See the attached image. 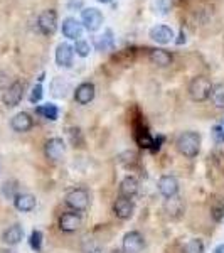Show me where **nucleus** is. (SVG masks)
Masks as SVG:
<instances>
[{"label":"nucleus","instance_id":"1","mask_svg":"<svg viewBox=\"0 0 224 253\" xmlns=\"http://www.w3.org/2000/svg\"><path fill=\"white\" fill-rule=\"evenodd\" d=\"M177 150L187 159H194L201 150V135L197 132H184L177 138Z\"/></svg>","mask_w":224,"mask_h":253},{"label":"nucleus","instance_id":"2","mask_svg":"<svg viewBox=\"0 0 224 253\" xmlns=\"http://www.w3.org/2000/svg\"><path fill=\"white\" fill-rule=\"evenodd\" d=\"M213 86L209 78L206 76H195V78L190 80L189 83V96L192 101H206L211 98V93H213Z\"/></svg>","mask_w":224,"mask_h":253},{"label":"nucleus","instance_id":"3","mask_svg":"<svg viewBox=\"0 0 224 253\" xmlns=\"http://www.w3.org/2000/svg\"><path fill=\"white\" fill-rule=\"evenodd\" d=\"M66 205L71 208L73 211L79 213V211H86L89 206V193L83 187L78 189H73L71 193H68L66 196Z\"/></svg>","mask_w":224,"mask_h":253},{"label":"nucleus","instance_id":"4","mask_svg":"<svg viewBox=\"0 0 224 253\" xmlns=\"http://www.w3.org/2000/svg\"><path fill=\"white\" fill-rule=\"evenodd\" d=\"M24 89H26V84L22 81H14L7 89H3L2 95V101L5 107L14 108L20 103V100L24 98Z\"/></svg>","mask_w":224,"mask_h":253},{"label":"nucleus","instance_id":"5","mask_svg":"<svg viewBox=\"0 0 224 253\" xmlns=\"http://www.w3.org/2000/svg\"><path fill=\"white\" fill-rule=\"evenodd\" d=\"M37 27L44 36H52L58 29V14L56 10L47 9L44 12H40L37 17Z\"/></svg>","mask_w":224,"mask_h":253},{"label":"nucleus","instance_id":"6","mask_svg":"<svg viewBox=\"0 0 224 253\" xmlns=\"http://www.w3.org/2000/svg\"><path fill=\"white\" fill-rule=\"evenodd\" d=\"M81 20H83L84 29L89 32H96L103 26V14L95 7H88V9H83V12H81Z\"/></svg>","mask_w":224,"mask_h":253},{"label":"nucleus","instance_id":"7","mask_svg":"<svg viewBox=\"0 0 224 253\" xmlns=\"http://www.w3.org/2000/svg\"><path fill=\"white\" fill-rule=\"evenodd\" d=\"M64 150H66V144H64V140L59 137L49 138L46 142V145H44V154H46V157L49 161H54V162L59 161V159L64 156Z\"/></svg>","mask_w":224,"mask_h":253},{"label":"nucleus","instance_id":"8","mask_svg":"<svg viewBox=\"0 0 224 253\" xmlns=\"http://www.w3.org/2000/svg\"><path fill=\"white\" fill-rule=\"evenodd\" d=\"M145 247V238L140 231H130L123 238V252L125 253H140Z\"/></svg>","mask_w":224,"mask_h":253},{"label":"nucleus","instance_id":"9","mask_svg":"<svg viewBox=\"0 0 224 253\" xmlns=\"http://www.w3.org/2000/svg\"><path fill=\"white\" fill-rule=\"evenodd\" d=\"M158 193L164 198H174L179 193V181L176 175H162L158 179Z\"/></svg>","mask_w":224,"mask_h":253},{"label":"nucleus","instance_id":"10","mask_svg":"<svg viewBox=\"0 0 224 253\" xmlns=\"http://www.w3.org/2000/svg\"><path fill=\"white\" fill-rule=\"evenodd\" d=\"M73 58H75V47L69 46L68 42H61L56 47V63L61 68H69L73 64Z\"/></svg>","mask_w":224,"mask_h":253},{"label":"nucleus","instance_id":"11","mask_svg":"<svg viewBox=\"0 0 224 253\" xmlns=\"http://www.w3.org/2000/svg\"><path fill=\"white\" fill-rule=\"evenodd\" d=\"M133 211H135V205L128 198H121L120 196L115 205H113V213L120 219H130L133 216Z\"/></svg>","mask_w":224,"mask_h":253},{"label":"nucleus","instance_id":"12","mask_svg":"<svg viewBox=\"0 0 224 253\" xmlns=\"http://www.w3.org/2000/svg\"><path fill=\"white\" fill-rule=\"evenodd\" d=\"M10 126L14 132L24 133V132H29L32 126H34V120H32V117L27 112H20L17 115L12 117Z\"/></svg>","mask_w":224,"mask_h":253},{"label":"nucleus","instance_id":"13","mask_svg":"<svg viewBox=\"0 0 224 253\" xmlns=\"http://www.w3.org/2000/svg\"><path fill=\"white\" fill-rule=\"evenodd\" d=\"M81 226V216L76 211H69V213H64L59 218V230L66 231V233H73Z\"/></svg>","mask_w":224,"mask_h":253},{"label":"nucleus","instance_id":"14","mask_svg":"<svg viewBox=\"0 0 224 253\" xmlns=\"http://www.w3.org/2000/svg\"><path fill=\"white\" fill-rule=\"evenodd\" d=\"M63 34L64 38L73 39V41H79L81 34H83V24L78 22L75 17H68L63 20Z\"/></svg>","mask_w":224,"mask_h":253},{"label":"nucleus","instance_id":"15","mask_svg":"<svg viewBox=\"0 0 224 253\" xmlns=\"http://www.w3.org/2000/svg\"><path fill=\"white\" fill-rule=\"evenodd\" d=\"M150 39L155 41L157 44H162V46H165V44H170L174 41V31L170 29L169 26H155L152 27L149 32Z\"/></svg>","mask_w":224,"mask_h":253},{"label":"nucleus","instance_id":"16","mask_svg":"<svg viewBox=\"0 0 224 253\" xmlns=\"http://www.w3.org/2000/svg\"><path fill=\"white\" fill-rule=\"evenodd\" d=\"M95 93H96V89L93 83H81L79 86L75 89V100L78 101L79 105H88L89 101H93Z\"/></svg>","mask_w":224,"mask_h":253},{"label":"nucleus","instance_id":"17","mask_svg":"<svg viewBox=\"0 0 224 253\" xmlns=\"http://www.w3.org/2000/svg\"><path fill=\"white\" fill-rule=\"evenodd\" d=\"M22 238H24V228L20 226V224H12V226L7 228L2 235V242L5 245H9V247L19 245L22 242Z\"/></svg>","mask_w":224,"mask_h":253},{"label":"nucleus","instance_id":"18","mask_svg":"<svg viewBox=\"0 0 224 253\" xmlns=\"http://www.w3.org/2000/svg\"><path fill=\"white\" fill-rule=\"evenodd\" d=\"M36 205H37V199H36V196H32L29 193L17 194L14 198V206L19 211H22V213H29V211L34 210Z\"/></svg>","mask_w":224,"mask_h":253},{"label":"nucleus","instance_id":"19","mask_svg":"<svg viewBox=\"0 0 224 253\" xmlns=\"http://www.w3.org/2000/svg\"><path fill=\"white\" fill-rule=\"evenodd\" d=\"M149 59L152 64L160 66V68H165L172 64V54H170L169 51H165V49H150Z\"/></svg>","mask_w":224,"mask_h":253},{"label":"nucleus","instance_id":"20","mask_svg":"<svg viewBox=\"0 0 224 253\" xmlns=\"http://www.w3.org/2000/svg\"><path fill=\"white\" fill-rule=\"evenodd\" d=\"M118 191H120L121 198L132 199L133 196L138 193V181L133 177V175H127V177L120 182V189H118Z\"/></svg>","mask_w":224,"mask_h":253},{"label":"nucleus","instance_id":"21","mask_svg":"<svg viewBox=\"0 0 224 253\" xmlns=\"http://www.w3.org/2000/svg\"><path fill=\"white\" fill-rule=\"evenodd\" d=\"M165 211L170 218H179L182 213H184V203L179 196H174V198H169L165 201Z\"/></svg>","mask_w":224,"mask_h":253},{"label":"nucleus","instance_id":"22","mask_svg":"<svg viewBox=\"0 0 224 253\" xmlns=\"http://www.w3.org/2000/svg\"><path fill=\"white\" fill-rule=\"evenodd\" d=\"M36 113L44 118H47V120L54 122V120H58V117H59V108L52 103H46V105H40V107L36 108Z\"/></svg>","mask_w":224,"mask_h":253},{"label":"nucleus","instance_id":"23","mask_svg":"<svg viewBox=\"0 0 224 253\" xmlns=\"http://www.w3.org/2000/svg\"><path fill=\"white\" fill-rule=\"evenodd\" d=\"M113 46H115V39H113L112 29H107L103 36H100V38L96 39L98 51H110V49H113Z\"/></svg>","mask_w":224,"mask_h":253},{"label":"nucleus","instance_id":"24","mask_svg":"<svg viewBox=\"0 0 224 253\" xmlns=\"http://www.w3.org/2000/svg\"><path fill=\"white\" fill-rule=\"evenodd\" d=\"M211 216H213L214 221H223L224 218V203L219 198L211 199Z\"/></svg>","mask_w":224,"mask_h":253},{"label":"nucleus","instance_id":"25","mask_svg":"<svg viewBox=\"0 0 224 253\" xmlns=\"http://www.w3.org/2000/svg\"><path fill=\"white\" fill-rule=\"evenodd\" d=\"M51 89H52V95L54 96L63 98V96H66V91L69 89V83L64 81L63 78H54L51 83Z\"/></svg>","mask_w":224,"mask_h":253},{"label":"nucleus","instance_id":"26","mask_svg":"<svg viewBox=\"0 0 224 253\" xmlns=\"http://www.w3.org/2000/svg\"><path fill=\"white\" fill-rule=\"evenodd\" d=\"M181 252L182 253H204V243L199 238H192L182 247Z\"/></svg>","mask_w":224,"mask_h":253},{"label":"nucleus","instance_id":"27","mask_svg":"<svg viewBox=\"0 0 224 253\" xmlns=\"http://www.w3.org/2000/svg\"><path fill=\"white\" fill-rule=\"evenodd\" d=\"M211 100L218 108H224V83H219L213 86V93H211Z\"/></svg>","mask_w":224,"mask_h":253},{"label":"nucleus","instance_id":"28","mask_svg":"<svg viewBox=\"0 0 224 253\" xmlns=\"http://www.w3.org/2000/svg\"><path fill=\"white\" fill-rule=\"evenodd\" d=\"M29 245H31L32 250H36V252H40V250H42V233H40L39 230H34V231L31 233Z\"/></svg>","mask_w":224,"mask_h":253},{"label":"nucleus","instance_id":"29","mask_svg":"<svg viewBox=\"0 0 224 253\" xmlns=\"http://www.w3.org/2000/svg\"><path fill=\"white\" fill-rule=\"evenodd\" d=\"M89 51H91L89 42H86V41H83V39L76 41V44H75V52H76V54L81 56V58H86V56L89 54Z\"/></svg>","mask_w":224,"mask_h":253},{"label":"nucleus","instance_id":"30","mask_svg":"<svg viewBox=\"0 0 224 253\" xmlns=\"http://www.w3.org/2000/svg\"><path fill=\"white\" fill-rule=\"evenodd\" d=\"M211 137H213V142L216 145H223L224 144V126L214 125L213 130H211Z\"/></svg>","mask_w":224,"mask_h":253},{"label":"nucleus","instance_id":"31","mask_svg":"<svg viewBox=\"0 0 224 253\" xmlns=\"http://www.w3.org/2000/svg\"><path fill=\"white\" fill-rule=\"evenodd\" d=\"M17 182H5L2 187V193L7 196V198H10V199H14L15 196H17Z\"/></svg>","mask_w":224,"mask_h":253},{"label":"nucleus","instance_id":"32","mask_svg":"<svg viewBox=\"0 0 224 253\" xmlns=\"http://www.w3.org/2000/svg\"><path fill=\"white\" fill-rule=\"evenodd\" d=\"M153 5H155V10H158L160 14H167L172 7V0H153Z\"/></svg>","mask_w":224,"mask_h":253},{"label":"nucleus","instance_id":"33","mask_svg":"<svg viewBox=\"0 0 224 253\" xmlns=\"http://www.w3.org/2000/svg\"><path fill=\"white\" fill-rule=\"evenodd\" d=\"M40 98H42V84L39 83V84H36V86L32 88L29 100H31V103H39Z\"/></svg>","mask_w":224,"mask_h":253},{"label":"nucleus","instance_id":"34","mask_svg":"<svg viewBox=\"0 0 224 253\" xmlns=\"http://www.w3.org/2000/svg\"><path fill=\"white\" fill-rule=\"evenodd\" d=\"M10 84H9V76L5 75V73L0 71V89H7Z\"/></svg>","mask_w":224,"mask_h":253},{"label":"nucleus","instance_id":"35","mask_svg":"<svg viewBox=\"0 0 224 253\" xmlns=\"http://www.w3.org/2000/svg\"><path fill=\"white\" fill-rule=\"evenodd\" d=\"M81 9V7H83V2H81V0H69L68 2V9L69 10H73V9Z\"/></svg>","mask_w":224,"mask_h":253},{"label":"nucleus","instance_id":"36","mask_svg":"<svg viewBox=\"0 0 224 253\" xmlns=\"http://www.w3.org/2000/svg\"><path fill=\"white\" fill-rule=\"evenodd\" d=\"M186 41H187V39H186V32H184V31H181V34H179V39L176 41V42H177V44H184Z\"/></svg>","mask_w":224,"mask_h":253},{"label":"nucleus","instance_id":"37","mask_svg":"<svg viewBox=\"0 0 224 253\" xmlns=\"http://www.w3.org/2000/svg\"><path fill=\"white\" fill-rule=\"evenodd\" d=\"M213 253H224V243H221L219 247H216Z\"/></svg>","mask_w":224,"mask_h":253},{"label":"nucleus","instance_id":"38","mask_svg":"<svg viewBox=\"0 0 224 253\" xmlns=\"http://www.w3.org/2000/svg\"><path fill=\"white\" fill-rule=\"evenodd\" d=\"M98 2H100V3H110L112 0H98Z\"/></svg>","mask_w":224,"mask_h":253},{"label":"nucleus","instance_id":"39","mask_svg":"<svg viewBox=\"0 0 224 253\" xmlns=\"http://www.w3.org/2000/svg\"><path fill=\"white\" fill-rule=\"evenodd\" d=\"M2 253H15V252L14 250H3Z\"/></svg>","mask_w":224,"mask_h":253},{"label":"nucleus","instance_id":"40","mask_svg":"<svg viewBox=\"0 0 224 253\" xmlns=\"http://www.w3.org/2000/svg\"><path fill=\"white\" fill-rule=\"evenodd\" d=\"M110 253H120V252H118V250H113V252H110Z\"/></svg>","mask_w":224,"mask_h":253}]
</instances>
